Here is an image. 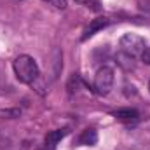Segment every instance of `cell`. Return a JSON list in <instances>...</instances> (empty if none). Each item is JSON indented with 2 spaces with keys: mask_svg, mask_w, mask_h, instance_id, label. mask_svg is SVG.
<instances>
[{
  "mask_svg": "<svg viewBox=\"0 0 150 150\" xmlns=\"http://www.w3.org/2000/svg\"><path fill=\"white\" fill-rule=\"evenodd\" d=\"M12 68H14V74L16 79L23 84H33L38 79V65L37 61L28 56V54H21L14 59L12 63Z\"/></svg>",
  "mask_w": 150,
  "mask_h": 150,
  "instance_id": "6da1fadb",
  "label": "cell"
},
{
  "mask_svg": "<svg viewBox=\"0 0 150 150\" xmlns=\"http://www.w3.org/2000/svg\"><path fill=\"white\" fill-rule=\"evenodd\" d=\"M119 44H120L122 52H126L129 56H142V52L147 47L145 40L140 35H136V33H126V35H122L120 40H119Z\"/></svg>",
  "mask_w": 150,
  "mask_h": 150,
  "instance_id": "7a4b0ae2",
  "label": "cell"
},
{
  "mask_svg": "<svg viewBox=\"0 0 150 150\" xmlns=\"http://www.w3.org/2000/svg\"><path fill=\"white\" fill-rule=\"evenodd\" d=\"M113 86V70L110 67H101L94 75V89L98 94H108Z\"/></svg>",
  "mask_w": 150,
  "mask_h": 150,
  "instance_id": "3957f363",
  "label": "cell"
},
{
  "mask_svg": "<svg viewBox=\"0 0 150 150\" xmlns=\"http://www.w3.org/2000/svg\"><path fill=\"white\" fill-rule=\"evenodd\" d=\"M108 25H110V19H108V18H105V16H101V18H96V19H93V21L89 23V26L86 28V32H84V35H82V40H87L89 37H93L94 33H98L100 30L107 28Z\"/></svg>",
  "mask_w": 150,
  "mask_h": 150,
  "instance_id": "277c9868",
  "label": "cell"
},
{
  "mask_svg": "<svg viewBox=\"0 0 150 150\" xmlns=\"http://www.w3.org/2000/svg\"><path fill=\"white\" fill-rule=\"evenodd\" d=\"M113 117L119 120H124V122H131V120L138 119V112L134 108H119L113 112Z\"/></svg>",
  "mask_w": 150,
  "mask_h": 150,
  "instance_id": "5b68a950",
  "label": "cell"
},
{
  "mask_svg": "<svg viewBox=\"0 0 150 150\" xmlns=\"http://www.w3.org/2000/svg\"><path fill=\"white\" fill-rule=\"evenodd\" d=\"M67 133H68V129H54V131L47 133V136H45V145L54 147L61 138H65V136H67Z\"/></svg>",
  "mask_w": 150,
  "mask_h": 150,
  "instance_id": "8992f818",
  "label": "cell"
},
{
  "mask_svg": "<svg viewBox=\"0 0 150 150\" xmlns=\"http://www.w3.org/2000/svg\"><path fill=\"white\" fill-rule=\"evenodd\" d=\"M79 142H80L82 145H89V147H93V145L98 143V133H96L94 129H86V131H82Z\"/></svg>",
  "mask_w": 150,
  "mask_h": 150,
  "instance_id": "52a82bcc",
  "label": "cell"
},
{
  "mask_svg": "<svg viewBox=\"0 0 150 150\" xmlns=\"http://www.w3.org/2000/svg\"><path fill=\"white\" fill-rule=\"evenodd\" d=\"M79 87H80V77H79L77 74H72L70 79H68V82H67L68 94H75V93L79 91Z\"/></svg>",
  "mask_w": 150,
  "mask_h": 150,
  "instance_id": "ba28073f",
  "label": "cell"
},
{
  "mask_svg": "<svg viewBox=\"0 0 150 150\" xmlns=\"http://www.w3.org/2000/svg\"><path fill=\"white\" fill-rule=\"evenodd\" d=\"M77 4H80V5H86V7H89V9H93V11H100L101 7H100V0H75Z\"/></svg>",
  "mask_w": 150,
  "mask_h": 150,
  "instance_id": "9c48e42d",
  "label": "cell"
},
{
  "mask_svg": "<svg viewBox=\"0 0 150 150\" xmlns=\"http://www.w3.org/2000/svg\"><path fill=\"white\" fill-rule=\"evenodd\" d=\"M19 110H0V115H7L9 119H14V117H19Z\"/></svg>",
  "mask_w": 150,
  "mask_h": 150,
  "instance_id": "30bf717a",
  "label": "cell"
},
{
  "mask_svg": "<svg viewBox=\"0 0 150 150\" xmlns=\"http://www.w3.org/2000/svg\"><path fill=\"white\" fill-rule=\"evenodd\" d=\"M138 7L150 14V0H138Z\"/></svg>",
  "mask_w": 150,
  "mask_h": 150,
  "instance_id": "8fae6325",
  "label": "cell"
},
{
  "mask_svg": "<svg viewBox=\"0 0 150 150\" xmlns=\"http://www.w3.org/2000/svg\"><path fill=\"white\" fill-rule=\"evenodd\" d=\"M142 59H143L147 65H150V47H145V51L142 52Z\"/></svg>",
  "mask_w": 150,
  "mask_h": 150,
  "instance_id": "7c38bea8",
  "label": "cell"
},
{
  "mask_svg": "<svg viewBox=\"0 0 150 150\" xmlns=\"http://www.w3.org/2000/svg\"><path fill=\"white\" fill-rule=\"evenodd\" d=\"M51 2H52V5H54V7H58V9H65L68 0H51Z\"/></svg>",
  "mask_w": 150,
  "mask_h": 150,
  "instance_id": "4fadbf2b",
  "label": "cell"
},
{
  "mask_svg": "<svg viewBox=\"0 0 150 150\" xmlns=\"http://www.w3.org/2000/svg\"><path fill=\"white\" fill-rule=\"evenodd\" d=\"M149 91H150V82H149Z\"/></svg>",
  "mask_w": 150,
  "mask_h": 150,
  "instance_id": "5bb4252c",
  "label": "cell"
}]
</instances>
